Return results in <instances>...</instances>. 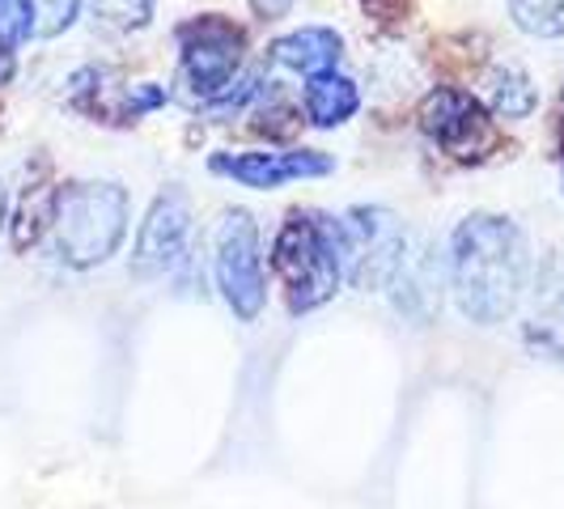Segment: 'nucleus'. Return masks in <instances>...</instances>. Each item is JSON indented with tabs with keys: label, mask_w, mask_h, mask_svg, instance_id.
Returning <instances> with one entry per match:
<instances>
[{
	"label": "nucleus",
	"mask_w": 564,
	"mask_h": 509,
	"mask_svg": "<svg viewBox=\"0 0 564 509\" xmlns=\"http://www.w3.org/2000/svg\"><path fill=\"white\" fill-rule=\"evenodd\" d=\"M242 47H247V34L221 13H204L178 26L183 82L196 89L199 102H213L221 89L234 85V73L242 68Z\"/></svg>",
	"instance_id": "obj_7"
},
{
	"label": "nucleus",
	"mask_w": 564,
	"mask_h": 509,
	"mask_svg": "<svg viewBox=\"0 0 564 509\" xmlns=\"http://www.w3.org/2000/svg\"><path fill=\"white\" fill-rule=\"evenodd\" d=\"M208 166L213 174L234 178L251 192H276L293 178H323L336 170V162L318 149H289V153H217Z\"/></svg>",
	"instance_id": "obj_9"
},
{
	"label": "nucleus",
	"mask_w": 564,
	"mask_h": 509,
	"mask_svg": "<svg viewBox=\"0 0 564 509\" xmlns=\"http://www.w3.org/2000/svg\"><path fill=\"white\" fill-rule=\"evenodd\" d=\"M509 13L535 39H564V0H509Z\"/></svg>",
	"instance_id": "obj_15"
},
{
	"label": "nucleus",
	"mask_w": 564,
	"mask_h": 509,
	"mask_svg": "<svg viewBox=\"0 0 564 509\" xmlns=\"http://www.w3.org/2000/svg\"><path fill=\"white\" fill-rule=\"evenodd\" d=\"M357 107H361V94L348 77L323 73V77L306 82V115H311L314 128H339L357 115Z\"/></svg>",
	"instance_id": "obj_12"
},
{
	"label": "nucleus",
	"mask_w": 564,
	"mask_h": 509,
	"mask_svg": "<svg viewBox=\"0 0 564 509\" xmlns=\"http://www.w3.org/2000/svg\"><path fill=\"white\" fill-rule=\"evenodd\" d=\"M421 128L424 137L437 144L454 162H484L488 153L501 149V128L492 111L467 89L437 85L421 102Z\"/></svg>",
	"instance_id": "obj_6"
},
{
	"label": "nucleus",
	"mask_w": 564,
	"mask_h": 509,
	"mask_svg": "<svg viewBox=\"0 0 564 509\" xmlns=\"http://www.w3.org/2000/svg\"><path fill=\"white\" fill-rule=\"evenodd\" d=\"M187 238H192V199L183 187H166L149 204L137 234L132 268L137 277H166L187 259Z\"/></svg>",
	"instance_id": "obj_8"
},
{
	"label": "nucleus",
	"mask_w": 564,
	"mask_h": 509,
	"mask_svg": "<svg viewBox=\"0 0 564 509\" xmlns=\"http://www.w3.org/2000/svg\"><path fill=\"white\" fill-rule=\"evenodd\" d=\"M527 238L509 217L476 213L451 238V289L458 311L471 323L492 327L518 311L527 289Z\"/></svg>",
	"instance_id": "obj_1"
},
{
	"label": "nucleus",
	"mask_w": 564,
	"mask_h": 509,
	"mask_svg": "<svg viewBox=\"0 0 564 509\" xmlns=\"http://www.w3.org/2000/svg\"><path fill=\"white\" fill-rule=\"evenodd\" d=\"M339 251H344V281L357 289H387L395 281L399 259L408 251L403 226L391 208H352L336 217Z\"/></svg>",
	"instance_id": "obj_5"
},
{
	"label": "nucleus",
	"mask_w": 564,
	"mask_h": 509,
	"mask_svg": "<svg viewBox=\"0 0 564 509\" xmlns=\"http://www.w3.org/2000/svg\"><path fill=\"white\" fill-rule=\"evenodd\" d=\"M128 192L119 183H68L56 196V251L68 268L107 263L128 234Z\"/></svg>",
	"instance_id": "obj_3"
},
{
	"label": "nucleus",
	"mask_w": 564,
	"mask_h": 509,
	"mask_svg": "<svg viewBox=\"0 0 564 509\" xmlns=\"http://www.w3.org/2000/svg\"><path fill=\"white\" fill-rule=\"evenodd\" d=\"M89 13L107 30H144L153 18V0H89Z\"/></svg>",
	"instance_id": "obj_16"
},
{
	"label": "nucleus",
	"mask_w": 564,
	"mask_h": 509,
	"mask_svg": "<svg viewBox=\"0 0 564 509\" xmlns=\"http://www.w3.org/2000/svg\"><path fill=\"white\" fill-rule=\"evenodd\" d=\"M539 94L531 77L522 73V68H492V77H488V107L492 115H501V119H527V115L535 111Z\"/></svg>",
	"instance_id": "obj_14"
},
{
	"label": "nucleus",
	"mask_w": 564,
	"mask_h": 509,
	"mask_svg": "<svg viewBox=\"0 0 564 509\" xmlns=\"http://www.w3.org/2000/svg\"><path fill=\"white\" fill-rule=\"evenodd\" d=\"M395 306L403 314H412L416 323L433 318L442 311V268L433 259H412L403 251L399 259V272H395Z\"/></svg>",
	"instance_id": "obj_11"
},
{
	"label": "nucleus",
	"mask_w": 564,
	"mask_h": 509,
	"mask_svg": "<svg viewBox=\"0 0 564 509\" xmlns=\"http://www.w3.org/2000/svg\"><path fill=\"white\" fill-rule=\"evenodd\" d=\"M272 64H281L297 77H323V73H336L339 56H344V39L332 26H302L293 34H284L272 43Z\"/></svg>",
	"instance_id": "obj_10"
},
{
	"label": "nucleus",
	"mask_w": 564,
	"mask_h": 509,
	"mask_svg": "<svg viewBox=\"0 0 564 509\" xmlns=\"http://www.w3.org/2000/svg\"><path fill=\"white\" fill-rule=\"evenodd\" d=\"M77 13H82V0H47V9L39 13L43 22H39V34H47V39H56L64 30L77 22Z\"/></svg>",
	"instance_id": "obj_18"
},
{
	"label": "nucleus",
	"mask_w": 564,
	"mask_h": 509,
	"mask_svg": "<svg viewBox=\"0 0 564 509\" xmlns=\"http://www.w3.org/2000/svg\"><path fill=\"white\" fill-rule=\"evenodd\" d=\"M213 277L221 289L234 318L254 323L268 306V277H263V247H259V226L247 208L226 213V221L217 229V259H213Z\"/></svg>",
	"instance_id": "obj_4"
},
{
	"label": "nucleus",
	"mask_w": 564,
	"mask_h": 509,
	"mask_svg": "<svg viewBox=\"0 0 564 509\" xmlns=\"http://www.w3.org/2000/svg\"><path fill=\"white\" fill-rule=\"evenodd\" d=\"M56 196L59 187H52V183L26 187V196L18 204V217H13V251H30L52 229V221H56Z\"/></svg>",
	"instance_id": "obj_13"
},
{
	"label": "nucleus",
	"mask_w": 564,
	"mask_h": 509,
	"mask_svg": "<svg viewBox=\"0 0 564 509\" xmlns=\"http://www.w3.org/2000/svg\"><path fill=\"white\" fill-rule=\"evenodd\" d=\"M0 221H4V187H0Z\"/></svg>",
	"instance_id": "obj_22"
},
{
	"label": "nucleus",
	"mask_w": 564,
	"mask_h": 509,
	"mask_svg": "<svg viewBox=\"0 0 564 509\" xmlns=\"http://www.w3.org/2000/svg\"><path fill=\"white\" fill-rule=\"evenodd\" d=\"M272 272L284 289L293 314H311L327 306L344 284V251L339 221L323 213H289L272 242Z\"/></svg>",
	"instance_id": "obj_2"
},
{
	"label": "nucleus",
	"mask_w": 564,
	"mask_h": 509,
	"mask_svg": "<svg viewBox=\"0 0 564 509\" xmlns=\"http://www.w3.org/2000/svg\"><path fill=\"white\" fill-rule=\"evenodd\" d=\"M39 30V0H0V47H22Z\"/></svg>",
	"instance_id": "obj_17"
},
{
	"label": "nucleus",
	"mask_w": 564,
	"mask_h": 509,
	"mask_svg": "<svg viewBox=\"0 0 564 509\" xmlns=\"http://www.w3.org/2000/svg\"><path fill=\"white\" fill-rule=\"evenodd\" d=\"M366 4V13L373 22H382V26H395L408 18V9H412V0H361Z\"/></svg>",
	"instance_id": "obj_19"
},
{
	"label": "nucleus",
	"mask_w": 564,
	"mask_h": 509,
	"mask_svg": "<svg viewBox=\"0 0 564 509\" xmlns=\"http://www.w3.org/2000/svg\"><path fill=\"white\" fill-rule=\"evenodd\" d=\"M289 4H293V0H251V9L263 18V22H276V18H284V13H289Z\"/></svg>",
	"instance_id": "obj_20"
},
{
	"label": "nucleus",
	"mask_w": 564,
	"mask_h": 509,
	"mask_svg": "<svg viewBox=\"0 0 564 509\" xmlns=\"http://www.w3.org/2000/svg\"><path fill=\"white\" fill-rule=\"evenodd\" d=\"M13 77V47H0V85Z\"/></svg>",
	"instance_id": "obj_21"
}]
</instances>
